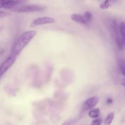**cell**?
Wrapping results in <instances>:
<instances>
[{
	"label": "cell",
	"instance_id": "cell-18",
	"mask_svg": "<svg viewBox=\"0 0 125 125\" xmlns=\"http://www.w3.org/2000/svg\"><path fill=\"white\" fill-rule=\"evenodd\" d=\"M112 102V100H111V99H109V100L107 101V104H111Z\"/></svg>",
	"mask_w": 125,
	"mask_h": 125
},
{
	"label": "cell",
	"instance_id": "cell-14",
	"mask_svg": "<svg viewBox=\"0 0 125 125\" xmlns=\"http://www.w3.org/2000/svg\"><path fill=\"white\" fill-rule=\"evenodd\" d=\"M100 8L103 10L107 9L110 7V1L109 0H106L103 3H101L100 6Z\"/></svg>",
	"mask_w": 125,
	"mask_h": 125
},
{
	"label": "cell",
	"instance_id": "cell-16",
	"mask_svg": "<svg viewBox=\"0 0 125 125\" xmlns=\"http://www.w3.org/2000/svg\"><path fill=\"white\" fill-rule=\"evenodd\" d=\"M101 124V120L99 119V118H96L94 120H93L92 123V125H100Z\"/></svg>",
	"mask_w": 125,
	"mask_h": 125
},
{
	"label": "cell",
	"instance_id": "cell-2",
	"mask_svg": "<svg viewBox=\"0 0 125 125\" xmlns=\"http://www.w3.org/2000/svg\"><path fill=\"white\" fill-rule=\"evenodd\" d=\"M109 24V28L111 29V32L115 38L117 46L120 50H122L125 45V39H123L121 36L119 29H118V24L114 20L111 21Z\"/></svg>",
	"mask_w": 125,
	"mask_h": 125
},
{
	"label": "cell",
	"instance_id": "cell-21",
	"mask_svg": "<svg viewBox=\"0 0 125 125\" xmlns=\"http://www.w3.org/2000/svg\"></svg>",
	"mask_w": 125,
	"mask_h": 125
},
{
	"label": "cell",
	"instance_id": "cell-13",
	"mask_svg": "<svg viewBox=\"0 0 125 125\" xmlns=\"http://www.w3.org/2000/svg\"><path fill=\"white\" fill-rule=\"evenodd\" d=\"M83 17L85 18L87 23H89L91 21L92 18V13H90V12L87 11V12H85V13H84V15H83Z\"/></svg>",
	"mask_w": 125,
	"mask_h": 125
},
{
	"label": "cell",
	"instance_id": "cell-20",
	"mask_svg": "<svg viewBox=\"0 0 125 125\" xmlns=\"http://www.w3.org/2000/svg\"><path fill=\"white\" fill-rule=\"evenodd\" d=\"M110 1V0H109ZM111 1H115V0H111Z\"/></svg>",
	"mask_w": 125,
	"mask_h": 125
},
{
	"label": "cell",
	"instance_id": "cell-8",
	"mask_svg": "<svg viewBox=\"0 0 125 125\" xmlns=\"http://www.w3.org/2000/svg\"><path fill=\"white\" fill-rule=\"evenodd\" d=\"M71 18H72V20L73 21L76 22V23L84 24H87L84 17H83V15H81L74 13V14H73L71 16Z\"/></svg>",
	"mask_w": 125,
	"mask_h": 125
},
{
	"label": "cell",
	"instance_id": "cell-12",
	"mask_svg": "<svg viewBox=\"0 0 125 125\" xmlns=\"http://www.w3.org/2000/svg\"><path fill=\"white\" fill-rule=\"evenodd\" d=\"M118 29H119V32L120 33L121 36L122 37L123 39H125V24L124 22H121L119 24H118Z\"/></svg>",
	"mask_w": 125,
	"mask_h": 125
},
{
	"label": "cell",
	"instance_id": "cell-4",
	"mask_svg": "<svg viewBox=\"0 0 125 125\" xmlns=\"http://www.w3.org/2000/svg\"><path fill=\"white\" fill-rule=\"evenodd\" d=\"M17 57L10 54L0 65V79L8 70L14 64Z\"/></svg>",
	"mask_w": 125,
	"mask_h": 125
},
{
	"label": "cell",
	"instance_id": "cell-6",
	"mask_svg": "<svg viewBox=\"0 0 125 125\" xmlns=\"http://www.w3.org/2000/svg\"><path fill=\"white\" fill-rule=\"evenodd\" d=\"M22 0H0V9H12L21 5Z\"/></svg>",
	"mask_w": 125,
	"mask_h": 125
},
{
	"label": "cell",
	"instance_id": "cell-10",
	"mask_svg": "<svg viewBox=\"0 0 125 125\" xmlns=\"http://www.w3.org/2000/svg\"><path fill=\"white\" fill-rule=\"evenodd\" d=\"M114 118V114L113 112L108 114L104 120V125H111L113 122Z\"/></svg>",
	"mask_w": 125,
	"mask_h": 125
},
{
	"label": "cell",
	"instance_id": "cell-9",
	"mask_svg": "<svg viewBox=\"0 0 125 125\" xmlns=\"http://www.w3.org/2000/svg\"><path fill=\"white\" fill-rule=\"evenodd\" d=\"M100 114V111L99 108L92 109L90 110L89 112V116L91 118H96L99 117Z\"/></svg>",
	"mask_w": 125,
	"mask_h": 125
},
{
	"label": "cell",
	"instance_id": "cell-11",
	"mask_svg": "<svg viewBox=\"0 0 125 125\" xmlns=\"http://www.w3.org/2000/svg\"><path fill=\"white\" fill-rule=\"evenodd\" d=\"M118 68L119 71L123 76H125V62L123 60H119L118 61Z\"/></svg>",
	"mask_w": 125,
	"mask_h": 125
},
{
	"label": "cell",
	"instance_id": "cell-3",
	"mask_svg": "<svg viewBox=\"0 0 125 125\" xmlns=\"http://www.w3.org/2000/svg\"><path fill=\"white\" fill-rule=\"evenodd\" d=\"M45 9V7L41 5L29 4V5H20L15 8L12 9V11L17 12H39Z\"/></svg>",
	"mask_w": 125,
	"mask_h": 125
},
{
	"label": "cell",
	"instance_id": "cell-7",
	"mask_svg": "<svg viewBox=\"0 0 125 125\" xmlns=\"http://www.w3.org/2000/svg\"><path fill=\"white\" fill-rule=\"evenodd\" d=\"M99 98L98 96H93L88 98L84 104V109L86 111L94 109L99 102Z\"/></svg>",
	"mask_w": 125,
	"mask_h": 125
},
{
	"label": "cell",
	"instance_id": "cell-1",
	"mask_svg": "<svg viewBox=\"0 0 125 125\" xmlns=\"http://www.w3.org/2000/svg\"><path fill=\"white\" fill-rule=\"evenodd\" d=\"M36 34L37 31L35 30L28 31L21 34L14 45L12 46L11 49V54L17 57L22 50L34 39Z\"/></svg>",
	"mask_w": 125,
	"mask_h": 125
},
{
	"label": "cell",
	"instance_id": "cell-17",
	"mask_svg": "<svg viewBox=\"0 0 125 125\" xmlns=\"http://www.w3.org/2000/svg\"><path fill=\"white\" fill-rule=\"evenodd\" d=\"M72 125V120H68L63 122V123L61 125Z\"/></svg>",
	"mask_w": 125,
	"mask_h": 125
},
{
	"label": "cell",
	"instance_id": "cell-15",
	"mask_svg": "<svg viewBox=\"0 0 125 125\" xmlns=\"http://www.w3.org/2000/svg\"><path fill=\"white\" fill-rule=\"evenodd\" d=\"M11 15V13L9 12H6V11L0 10V18H4V17H9Z\"/></svg>",
	"mask_w": 125,
	"mask_h": 125
},
{
	"label": "cell",
	"instance_id": "cell-19",
	"mask_svg": "<svg viewBox=\"0 0 125 125\" xmlns=\"http://www.w3.org/2000/svg\"><path fill=\"white\" fill-rule=\"evenodd\" d=\"M2 29H3V28H2V27H0V32H1V31H2Z\"/></svg>",
	"mask_w": 125,
	"mask_h": 125
},
{
	"label": "cell",
	"instance_id": "cell-5",
	"mask_svg": "<svg viewBox=\"0 0 125 125\" xmlns=\"http://www.w3.org/2000/svg\"><path fill=\"white\" fill-rule=\"evenodd\" d=\"M55 22L54 18L51 17H42L39 18H35V20L32 21L30 27L37 26L43 25V24H52Z\"/></svg>",
	"mask_w": 125,
	"mask_h": 125
}]
</instances>
